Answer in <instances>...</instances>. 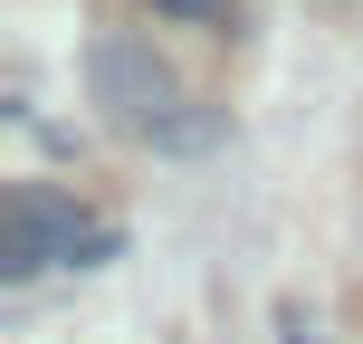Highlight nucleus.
I'll list each match as a JSON object with an SVG mask.
<instances>
[{
  "label": "nucleus",
  "instance_id": "nucleus-1",
  "mask_svg": "<svg viewBox=\"0 0 363 344\" xmlns=\"http://www.w3.org/2000/svg\"><path fill=\"white\" fill-rule=\"evenodd\" d=\"M125 249L115 220H86L67 192L48 182H19L10 192V239H0V277H38V268H106Z\"/></svg>",
  "mask_w": 363,
  "mask_h": 344
},
{
  "label": "nucleus",
  "instance_id": "nucleus-2",
  "mask_svg": "<svg viewBox=\"0 0 363 344\" xmlns=\"http://www.w3.org/2000/svg\"><path fill=\"white\" fill-rule=\"evenodd\" d=\"M86 96H96V115H106L115 134H134V144H153V134L191 106V96H182V77L153 57V38H134V29L86 38Z\"/></svg>",
  "mask_w": 363,
  "mask_h": 344
},
{
  "label": "nucleus",
  "instance_id": "nucleus-3",
  "mask_svg": "<svg viewBox=\"0 0 363 344\" xmlns=\"http://www.w3.org/2000/svg\"><path fill=\"white\" fill-rule=\"evenodd\" d=\"M220 134H230V106H182L163 134H153V153H211Z\"/></svg>",
  "mask_w": 363,
  "mask_h": 344
},
{
  "label": "nucleus",
  "instance_id": "nucleus-4",
  "mask_svg": "<svg viewBox=\"0 0 363 344\" xmlns=\"http://www.w3.org/2000/svg\"><path fill=\"white\" fill-rule=\"evenodd\" d=\"M153 19H191V29H239L230 0H153Z\"/></svg>",
  "mask_w": 363,
  "mask_h": 344
}]
</instances>
